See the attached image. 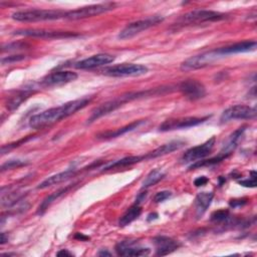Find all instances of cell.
Here are the masks:
<instances>
[{
	"label": "cell",
	"instance_id": "obj_2",
	"mask_svg": "<svg viewBox=\"0 0 257 257\" xmlns=\"http://www.w3.org/2000/svg\"><path fill=\"white\" fill-rule=\"evenodd\" d=\"M160 90L157 89H151V90H146V91H136V92H128L125 93L123 95H120L114 99L108 100L102 104H100L99 106H97L96 108H94L89 116V118L87 119V122L90 123L96 119H98L99 117L108 114L109 112L115 110L116 108L120 107L121 105H123L125 102L137 99V98H141L144 96H150L151 94H157L159 93Z\"/></svg>",
	"mask_w": 257,
	"mask_h": 257
},
{
	"label": "cell",
	"instance_id": "obj_13",
	"mask_svg": "<svg viewBox=\"0 0 257 257\" xmlns=\"http://www.w3.org/2000/svg\"><path fill=\"white\" fill-rule=\"evenodd\" d=\"M179 89L189 100H198L206 95V88L197 79H186L179 85Z\"/></svg>",
	"mask_w": 257,
	"mask_h": 257
},
{
	"label": "cell",
	"instance_id": "obj_15",
	"mask_svg": "<svg viewBox=\"0 0 257 257\" xmlns=\"http://www.w3.org/2000/svg\"><path fill=\"white\" fill-rule=\"evenodd\" d=\"M114 60V56L107 53H98L84 58L78 62L74 63V67L77 69H91L106 65Z\"/></svg>",
	"mask_w": 257,
	"mask_h": 257
},
{
	"label": "cell",
	"instance_id": "obj_27",
	"mask_svg": "<svg viewBox=\"0 0 257 257\" xmlns=\"http://www.w3.org/2000/svg\"><path fill=\"white\" fill-rule=\"evenodd\" d=\"M164 176H165V174L159 169H155V170L151 171L148 174V176L146 177L145 181L143 182V188H149V187L156 185L164 178Z\"/></svg>",
	"mask_w": 257,
	"mask_h": 257
},
{
	"label": "cell",
	"instance_id": "obj_9",
	"mask_svg": "<svg viewBox=\"0 0 257 257\" xmlns=\"http://www.w3.org/2000/svg\"><path fill=\"white\" fill-rule=\"evenodd\" d=\"M256 117V108L245 104H236L226 108L220 117L221 122L232 119H253Z\"/></svg>",
	"mask_w": 257,
	"mask_h": 257
},
{
	"label": "cell",
	"instance_id": "obj_1",
	"mask_svg": "<svg viewBox=\"0 0 257 257\" xmlns=\"http://www.w3.org/2000/svg\"><path fill=\"white\" fill-rule=\"evenodd\" d=\"M92 99V96H85L65 102L59 106L51 107L39 113L32 115L29 119V125L32 128H42L51 125L63 118H66L79 109L85 107Z\"/></svg>",
	"mask_w": 257,
	"mask_h": 257
},
{
	"label": "cell",
	"instance_id": "obj_38",
	"mask_svg": "<svg viewBox=\"0 0 257 257\" xmlns=\"http://www.w3.org/2000/svg\"><path fill=\"white\" fill-rule=\"evenodd\" d=\"M146 195H147V192L141 193V194L138 196V198H137V200H136V203H137V204H140V203L146 198Z\"/></svg>",
	"mask_w": 257,
	"mask_h": 257
},
{
	"label": "cell",
	"instance_id": "obj_17",
	"mask_svg": "<svg viewBox=\"0 0 257 257\" xmlns=\"http://www.w3.org/2000/svg\"><path fill=\"white\" fill-rule=\"evenodd\" d=\"M153 243L155 245L156 254L158 256L168 255L176 251L181 246V243L178 240L168 236H156L153 239Z\"/></svg>",
	"mask_w": 257,
	"mask_h": 257
},
{
	"label": "cell",
	"instance_id": "obj_36",
	"mask_svg": "<svg viewBox=\"0 0 257 257\" xmlns=\"http://www.w3.org/2000/svg\"><path fill=\"white\" fill-rule=\"evenodd\" d=\"M208 178L205 177V176H202V177H199L197 178L195 181H194V184L196 187H201V186H204L208 183Z\"/></svg>",
	"mask_w": 257,
	"mask_h": 257
},
{
	"label": "cell",
	"instance_id": "obj_30",
	"mask_svg": "<svg viewBox=\"0 0 257 257\" xmlns=\"http://www.w3.org/2000/svg\"><path fill=\"white\" fill-rule=\"evenodd\" d=\"M24 165H25V163L20 160H10L1 166V172L10 170V169H14V168H18V167H21Z\"/></svg>",
	"mask_w": 257,
	"mask_h": 257
},
{
	"label": "cell",
	"instance_id": "obj_16",
	"mask_svg": "<svg viewBox=\"0 0 257 257\" xmlns=\"http://www.w3.org/2000/svg\"><path fill=\"white\" fill-rule=\"evenodd\" d=\"M77 78V74L71 70H58L47 74L41 80V83L45 86L60 85L71 82Z\"/></svg>",
	"mask_w": 257,
	"mask_h": 257
},
{
	"label": "cell",
	"instance_id": "obj_26",
	"mask_svg": "<svg viewBox=\"0 0 257 257\" xmlns=\"http://www.w3.org/2000/svg\"><path fill=\"white\" fill-rule=\"evenodd\" d=\"M71 187H72V186L64 187V188H62V189H60V190H57L56 192L50 194L49 196H47V197L42 201V203L39 205L38 210H37V213H38L39 215H42L54 201H56L60 196H62V195L65 194L66 192H68V190H69Z\"/></svg>",
	"mask_w": 257,
	"mask_h": 257
},
{
	"label": "cell",
	"instance_id": "obj_8",
	"mask_svg": "<svg viewBox=\"0 0 257 257\" xmlns=\"http://www.w3.org/2000/svg\"><path fill=\"white\" fill-rule=\"evenodd\" d=\"M224 18H225V14L217 11L196 9L182 15L179 21L182 24H190V23H203L208 21H218Z\"/></svg>",
	"mask_w": 257,
	"mask_h": 257
},
{
	"label": "cell",
	"instance_id": "obj_22",
	"mask_svg": "<svg viewBox=\"0 0 257 257\" xmlns=\"http://www.w3.org/2000/svg\"><path fill=\"white\" fill-rule=\"evenodd\" d=\"M213 197H214V194L212 192H201L197 195L195 200V209H196L197 218H200L204 215V213L207 211V209L211 205Z\"/></svg>",
	"mask_w": 257,
	"mask_h": 257
},
{
	"label": "cell",
	"instance_id": "obj_32",
	"mask_svg": "<svg viewBox=\"0 0 257 257\" xmlns=\"http://www.w3.org/2000/svg\"><path fill=\"white\" fill-rule=\"evenodd\" d=\"M252 177L250 179H246V180H242L239 181V184L244 186V187H250V188H255L256 187V173L253 171L251 172Z\"/></svg>",
	"mask_w": 257,
	"mask_h": 257
},
{
	"label": "cell",
	"instance_id": "obj_21",
	"mask_svg": "<svg viewBox=\"0 0 257 257\" xmlns=\"http://www.w3.org/2000/svg\"><path fill=\"white\" fill-rule=\"evenodd\" d=\"M76 174V170L75 169H68V170H65L64 172H60L58 174H55V175H52L50 177H48L47 179H45L43 182H41L37 188L38 189H45V188H48L50 186H53V185H57L59 183H62L66 180H68L69 178L73 177L74 175Z\"/></svg>",
	"mask_w": 257,
	"mask_h": 257
},
{
	"label": "cell",
	"instance_id": "obj_23",
	"mask_svg": "<svg viewBox=\"0 0 257 257\" xmlns=\"http://www.w3.org/2000/svg\"><path fill=\"white\" fill-rule=\"evenodd\" d=\"M145 120L143 119H140V120H135L122 127H119V128H116L114 131H107V132H103L102 134H99L97 135V139H102V140H107V139H112V138H116V137H119L121 135H124L128 132H132L134 130H136L137 127H139L142 123H144Z\"/></svg>",
	"mask_w": 257,
	"mask_h": 257
},
{
	"label": "cell",
	"instance_id": "obj_35",
	"mask_svg": "<svg viewBox=\"0 0 257 257\" xmlns=\"http://www.w3.org/2000/svg\"><path fill=\"white\" fill-rule=\"evenodd\" d=\"M246 203H247V200H246V199H234V200H231L229 204H230L231 207L237 208V207L244 206Z\"/></svg>",
	"mask_w": 257,
	"mask_h": 257
},
{
	"label": "cell",
	"instance_id": "obj_12",
	"mask_svg": "<svg viewBox=\"0 0 257 257\" xmlns=\"http://www.w3.org/2000/svg\"><path fill=\"white\" fill-rule=\"evenodd\" d=\"M210 116L204 117H197V116H187V117H180V118H170L165 120L160 126L159 130L161 132H169L174 130L180 128H188L206 121Z\"/></svg>",
	"mask_w": 257,
	"mask_h": 257
},
{
	"label": "cell",
	"instance_id": "obj_5",
	"mask_svg": "<svg viewBox=\"0 0 257 257\" xmlns=\"http://www.w3.org/2000/svg\"><path fill=\"white\" fill-rule=\"evenodd\" d=\"M115 5L116 4L114 2H105V3L83 6L74 10L67 11L65 15V19L78 20V19H84V18L96 16L114 9Z\"/></svg>",
	"mask_w": 257,
	"mask_h": 257
},
{
	"label": "cell",
	"instance_id": "obj_4",
	"mask_svg": "<svg viewBox=\"0 0 257 257\" xmlns=\"http://www.w3.org/2000/svg\"><path fill=\"white\" fill-rule=\"evenodd\" d=\"M163 20H164L163 16L154 15V16L147 17L145 19H141V20L131 22L119 32L117 37H118V39H121V40L133 38L134 36L138 35L142 31L147 30V29L159 24Z\"/></svg>",
	"mask_w": 257,
	"mask_h": 257
},
{
	"label": "cell",
	"instance_id": "obj_34",
	"mask_svg": "<svg viewBox=\"0 0 257 257\" xmlns=\"http://www.w3.org/2000/svg\"><path fill=\"white\" fill-rule=\"evenodd\" d=\"M172 196V193L170 191H161L158 192L155 197H154V201L156 203H160V202H164L165 200H167L168 198H170Z\"/></svg>",
	"mask_w": 257,
	"mask_h": 257
},
{
	"label": "cell",
	"instance_id": "obj_19",
	"mask_svg": "<svg viewBox=\"0 0 257 257\" xmlns=\"http://www.w3.org/2000/svg\"><path fill=\"white\" fill-rule=\"evenodd\" d=\"M245 130H246V126H241V127L237 128L233 134H231L218 155L221 156L224 160L226 158H228L233 153V151L237 148L238 144L240 143V141L244 135Z\"/></svg>",
	"mask_w": 257,
	"mask_h": 257
},
{
	"label": "cell",
	"instance_id": "obj_10",
	"mask_svg": "<svg viewBox=\"0 0 257 257\" xmlns=\"http://www.w3.org/2000/svg\"><path fill=\"white\" fill-rule=\"evenodd\" d=\"M14 35L37 37V38H48V39H60L76 37L78 34L70 31H59V30H47V29H19L15 30Z\"/></svg>",
	"mask_w": 257,
	"mask_h": 257
},
{
	"label": "cell",
	"instance_id": "obj_14",
	"mask_svg": "<svg viewBox=\"0 0 257 257\" xmlns=\"http://www.w3.org/2000/svg\"><path fill=\"white\" fill-rule=\"evenodd\" d=\"M115 252L118 256H145L150 253V249L143 247L134 240H124L115 245Z\"/></svg>",
	"mask_w": 257,
	"mask_h": 257
},
{
	"label": "cell",
	"instance_id": "obj_29",
	"mask_svg": "<svg viewBox=\"0 0 257 257\" xmlns=\"http://www.w3.org/2000/svg\"><path fill=\"white\" fill-rule=\"evenodd\" d=\"M228 219H229V211L225 209L215 211L211 215V221L215 223H223L228 221Z\"/></svg>",
	"mask_w": 257,
	"mask_h": 257
},
{
	"label": "cell",
	"instance_id": "obj_39",
	"mask_svg": "<svg viewBox=\"0 0 257 257\" xmlns=\"http://www.w3.org/2000/svg\"><path fill=\"white\" fill-rule=\"evenodd\" d=\"M7 241H8V236L5 237V233L2 232V233H1V241H0V243L3 245V244H5Z\"/></svg>",
	"mask_w": 257,
	"mask_h": 257
},
{
	"label": "cell",
	"instance_id": "obj_25",
	"mask_svg": "<svg viewBox=\"0 0 257 257\" xmlns=\"http://www.w3.org/2000/svg\"><path fill=\"white\" fill-rule=\"evenodd\" d=\"M142 214V208L140 207L139 204H135L132 207H130L125 213L120 217L118 224L121 227H124L128 224H131L132 222H134L136 219H138L140 217V215Z\"/></svg>",
	"mask_w": 257,
	"mask_h": 257
},
{
	"label": "cell",
	"instance_id": "obj_28",
	"mask_svg": "<svg viewBox=\"0 0 257 257\" xmlns=\"http://www.w3.org/2000/svg\"><path fill=\"white\" fill-rule=\"evenodd\" d=\"M30 93H31V91H30V90H27V89L19 91L17 94L13 95V96L8 100V102H7V107H8L10 110H13V109L17 108V107L20 105V103H21L23 100H25V99L30 95Z\"/></svg>",
	"mask_w": 257,
	"mask_h": 257
},
{
	"label": "cell",
	"instance_id": "obj_6",
	"mask_svg": "<svg viewBox=\"0 0 257 257\" xmlns=\"http://www.w3.org/2000/svg\"><path fill=\"white\" fill-rule=\"evenodd\" d=\"M148 67L139 63H120L103 68L101 71L104 75L112 77L140 76L148 72Z\"/></svg>",
	"mask_w": 257,
	"mask_h": 257
},
{
	"label": "cell",
	"instance_id": "obj_33",
	"mask_svg": "<svg viewBox=\"0 0 257 257\" xmlns=\"http://www.w3.org/2000/svg\"><path fill=\"white\" fill-rule=\"evenodd\" d=\"M28 140H29V138H25V139L20 140V141H18V142H16V143H12V144H9V145H7V146H3V147L1 148V155H4V154L8 153L10 150L14 149L15 147L20 146L22 143H25V142L28 141Z\"/></svg>",
	"mask_w": 257,
	"mask_h": 257
},
{
	"label": "cell",
	"instance_id": "obj_11",
	"mask_svg": "<svg viewBox=\"0 0 257 257\" xmlns=\"http://www.w3.org/2000/svg\"><path fill=\"white\" fill-rule=\"evenodd\" d=\"M215 142H216L215 137H212L209 140H207L205 143L189 149L183 155L182 162L185 164L195 163L197 161H200V160L208 157L211 154V152L215 146Z\"/></svg>",
	"mask_w": 257,
	"mask_h": 257
},
{
	"label": "cell",
	"instance_id": "obj_24",
	"mask_svg": "<svg viewBox=\"0 0 257 257\" xmlns=\"http://www.w3.org/2000/svg\"><path fill=\"white\" fill-rule=\"evenodd\" d=\"M145 155L144 156H130V157H125L122 158L120 160H117L113 163H108L106 164L103 168L102 171H107V170H112L115 168H122V167H127V166H132L134 164L140 163L142 161H145Z\"/></svg>",
	"mask_w": 257,
	"mask_h": 257
},
{
	"label": "cell",
	"instance_id": "obj_20",
	"mask_svg": "<svg viewBox=\"0 0 257 257\" xmlns=\"http://www.w3.org/2000/svg\"><path fill=\"white\" fill-rule=\"evenodd\" d=\"M184 145H185V143L183 141L169 142L167 144H164V145L160 146L159 148L155 149L154 151L146 154L145 159L146 160H151V159H156V158H159V157L166 156V155L171 154V153H173L177 150H180Z\"/></svg>",
	"mask_w": 257,
	"mask_h": 257
},
{
	"label": "cell",
	"instance_id": "obj_18",
	"mask_svg": "<svg viewBox=\"0 0 257 257\" xmlns=\"http://www.w3.org/2000/svg\"><path fill=\"white\" fill-rule=\"evenodd\" d=\"M255 49H256V41L255 40H245V41L237 42L232 45H228V46L219 48L217 50L224 57L226 55L254 51Z\"/></svg>",
	"mask_w": 257,
	"mask_h": 257
},
{
	"label": "cell",
	"instance_id": "obj_31",
	"mask_svg": "<svg viewBox=\"0 0 257 257\" xmlns=\"http://www.w3.org/2000/svg\"><path fill=\"white\" fill-rule=\"evenodd\" d=\"M25 58L24 55H21V54H18V55H11V56H7V57H3L1 59V63L4 65V64H10V63H14V62H17V61H20V60H23Z\"/></svg>",
	"mask_w": 257,
	"mask_h": 257
},
{
	"label": "cell",
	"instance_id": "obj_40",
	"mask_svg": "<svg viewBox=\"0 0 257 257\" xmlns=\"http://www.w3.org/2000/svg\"><path fill=\"white\" fill-rule=\"evenodd\" d=\"M75 238H78V239H82V240H87V239H89L88 237H85V236H83L82 234H79V233H77V234L75 235Z\"/></svg>",
	"mask_w": 257,
	"mask_h": 257
},
{
	"label": "cell",
	"instance_id": "obj_7",
	"mask_svg": "<svg viewBox=\"0 0 257 257\" xmlns=\"http://www.w3.org/2000/svg\"><path fill=\"white\" fill-rule=\"evenodd\" d=\"M223 57L217 49L212 51H207L198 55H194L186 59L181 64V69L184 71H190V70H196L200 68H204L208 65L213 64L215 61H217L219 58Z\"/></svg>",
	"mask_w": 257,
	"mask_h": 257
},
{
	"label": "cell",
	"instance_id": "obj_3",
	"mask_svg": "<svg viewBox=\"0 0 257 257\" xmlns=\"http://www.w3.org/2000/svg\"><path fill=\"white\" fill-rule=\"evenodd\" d=\"M67 11L54 9H27L12 13V19L20 22L50 21L65 18Z\"/></svg>",
	"mask_w": 257,
	"mask_h": 257
},
{
	"label": "cell",
	"instance_id": "obj_37",
	"mask_svg": "<svg viewBox=\"0 0 257 257\" xmlns=\"http://www.w3.org/2000/svg\"><path fill=\"white\" fill-rule=\"evenodd\" d=\"M56 255H57V256H72V253L68 252L66 249H62V250H60L59 252H57Z\"/></svg>",
	"mask_w": 257,
	"mask_h": 257
},
{
	"label": "cell",
	"instance_id": "obj_41",
	"mask_svg": "<svg viewBox=\"0 0 257 257\" xmlns=\"http://www.w3.org/2000/svg\"><path fill=\"white\" fill-rule=\"evenodd\" d=\"M98 255H99V256H105V255L110 256L111 254H110L109 252H107V251H99V252H98Z\"/></svg>",
	"mask_w": 257,
	"mask_h": 257
}]
</instances>
